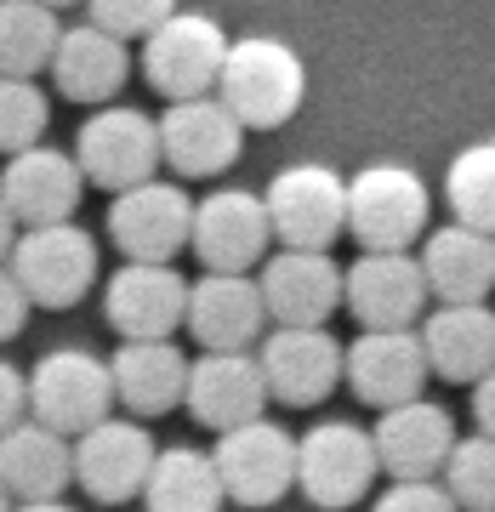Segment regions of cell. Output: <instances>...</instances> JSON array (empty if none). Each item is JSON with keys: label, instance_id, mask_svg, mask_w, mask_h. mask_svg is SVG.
<instances>
[{"label": "cell", "instance_id": "cell-12", "mask_svg": "<svg viewBox=\"0 0 495 512\" xmlns=\"http://www.w3.org/2000/svg\"><path fill=\"white\" fill-rule=\"evenodd\" d=\"M262 302H268V319L291 330H325L330 313L348 302V268H336L330 251H291L279 245L268 262H262Z\"/></svg>", "mask_w": 495, "mask_h": 512}, {"label": "cell", "instance_id": "cell-1", "mask_svg": "<svg viewBox=\"0 0 495 512\" xmlns=\"http://www.w3.org/2000/svg\"><path fill=\"white\" fill-rule=\"evenodd\" d=\"M217 97L239 114L245 131H274L302 109V97H308V69H302V57H296L285 40L245 35V40L228 46Z\"/></svg>", "mask_w": 495, "mask_h": 512}, {"label": "cell", "instance_id": "cell-33", "mask_svg": "<svg viewBox=\"0 0 495 512\" xmlns=\"http://www.w3.org/2000/svg\"><path fill=\"white\" fill-rule=\"evenodd\" d=\"M171 12H177V0H86V18L120 40H148Z\"/></svg>", "mask_w": 495, "mask_h": 512}, {"label": "cell", "instance_id": "cell-30", "mask_svg": "<svg viewBox=\"0 0 495 512\" xmlns=\"http://www.w3.org/2000/svg\"><path fill=\"white\" fill-rule=\"evenodd\" d=\"M444 200H450L456 222H467L478 234H495V137L461 148L456 160H450V171H444Z\"/></svg>", "mask_w": 495, "mask_h": 512}, {"label": "cell", "instance_id": "cell-4", "mask_svg": "<svg viewBox=\"0 0 495 512\" xmlns=\"http://www.w3.org/2000/svg\"><path fill=\"white\" fill-rule=\"evenodd\" d=\"M114 410V370L92 348H52L29 370V416L57 433H92Z\"/></svg>", "mask_w": 495, "mask_h": 512}, {"label": "cell", "instance_id": "cell-22", "mask_svg": "<svg viewBox=\"0 0 495 512\" xmlns=\"http://www.w3.org/2000/svg\"><path fill=\"white\" fill-rule=\"evenodd\" d=\"M370 433H376V456H382L387 478H439L461 439L450 410L433 399L393 404V410H382V421Z\"/></svg>", "mask_w": 495, "mask_h": 512}, {"label": "cell", "instance_id": "cell-8", "mask_svg": "<svg viewBox=\"0 0 495 512\" xmlns=\"http://www.w3.org/2000/svg\"><path fill=\"white\" fill-rule=\"evenodd\" d=\"M35 308H74L97 285V239L80 222H46L23 228L18 251L6 262Z\"/></svg>", "mask_w": 495, "mask_h": 512}, {"label": "cell", "instance_id": "cell-7", "mask_svg": "<svg viewBox=\"0 0 495 512\" xmlns=\"http://www.w3.org/2000/svg\"><path fill=\"white\" fill-rule=\"evenodd\" d=\"M268 217H274V239L291 251H330L348 234V177L330 171L319 160L285 165L274 183L262 188Z\"/></svg>", "mask_w": 495, "mask_h": 512}, {"label": "cell", "instance_id": "cell-24", "mask_svg": "<svg viewBox=\"0 0 495 512\" xmlns=\"http://www.w3.org/2000/svg\"><path fill=\"white\" fill-rule=\"evenodd\" d=\"M126 74H131V52H126V40L120 35L97 29L92 18L74 23V29H63L57 57H52V86L69 97V103H92V109H103V103L120 97Z\"/></svg>", "mask_w": 495, "mask_h": 512}, {"label": "cell", "instance_id": "cell-27", "mask_svg": "<svg viewBox=\"0 0 495 512\" xmlns=\"http://www.w3.org/2000/svg\"><path fill=\"white\" fill-rule=\"evenodd\" d=\"M422 274L439 302H484L495 291V234L467 222H444L422 239Z\"/></svg>", "mask_w": 495, "mask_h": 512}, {"label": "cell", "instance_id": "cell-10", "mask_svg": "<svg viewBox=\"0 0 495 512\" xmlns=\"http://www.w3.org/2000/svg\"><path fill=\"white\" fill-rule=\"evenodd\" d=\"M274 245V217L268 200L251 188H217L194 205V245L188 251L205 262V274H251L268 262Z\"/></svg>", "mask_w": 495, "mask_h": 512}, {"label": "cell", "instance_id": "cell-38", "mask_svg": "<svg viewBox=\"0 0 495 512\" xmlns=\"http://www.w3.org/2000/svg\"><path fill=\"white\" fill-rule=\"evenodd\" d=\"M18 234H23V222L12 217V205L0 200V268L12 262V251H18Z\"/></svg>", "mask_w": 495, "mask_h": 512}, {"label": "cell", "instance_id": "cell-39", "mask_svg": "<svg viewBox=\"0 0 495 512\" xmlns=\"http://www.w3.org/2000/svg\"><path fill=\"white\" fill-rule=\"evenodd\" d=\"M12 512H74V507L63 501V495H57V501H18Z\"/></svg>", "mask_w": 495, "mask_h": 512}, {"label": "cell", "instance_id": "cell-25", "mask_svg": "<svg viewBox=\"0 0 495 512\" xmlns=\"http://www.w3.org/2000/svg\"><path fill=\"white\" fill-rule=\"evenodd\" d=\"M427 359H433V376L444 382H484L495 370V313L484 302H439L422 325Z\"/></svg>", "mask_w": 495, "mask_h": 512}, {"label": "cell", "instance_id": "cell-29", "mask_svg": "<svg viewBox=\"0 0 495 512\" xmlns=\"http://www.w3.org/2000/svg\"><path fill=\"white\" fill-rule=\"evenodd\" d=\"M63 23L46 0H0V74H35L52 69Z\"/></svg>", "mask_w": 495, "mask_h": 512}, {"label": "cell", "instance_id": "cell-9", "mask_svg": "<svg viewBox=\"0 0 495 512\" xmlns=\"http://www.w3.org/2000/svg\"><path fill=\"white\" fill-rule=\"evenodd\" d=\"M217 473L234 507H274L296 490V439L279 421H245L217 433Z\"/></svg>", "mask_w": 495, "mask_h": 512}, {"label": "cell", "instance_id": "cell-5", "mask_svg": "<svg viewBox=\"0 0 495 512\" xmlns=\"http://www.w3.org/2000/svg\"><path fill=\"white\" fill-rule=\"evenodd\" d=\"M376 473H382L376 433L353 427V421H313L296 439V490L308 495L313 507L342 512L353 501H365Z\"/></svg>", "mask_w": 495, "mask_h": 512}, {"label": "cell", "instance_id": "cell-18", "mask_svg": "<svg viewBox=\"0 0 495 512\" xmlns=\"http://www.w3.org/2000/svg\"><path fill=\"white\" fill-rule=\"evenodd\" d=\"M160 148L177 177H222L239 160V148H245V126H239V114L217 92L188 97V103H165Z\"/></svg>", "mask_w": 495, "mask_h": 512}, {"label": "cell", "instance_id": "cell-32", "mask_svg": "<svg viewBox=\"0 0 495 512\" xmlns=\"http://www.w3.org/2000/svg\"><path fill=\"white\" fill-rule=\"evenodd\" d=\"M444 490L456 495L461 512H495V439L490 433L456 439V450L444 461Z\"/></svg>", "mask_w": 495, "mask_h": 512}, {"label": "cell", "instance_id": "cell-20", "mask_svg": "<svg viewBox=\"0 0 495 512\" xmlns=\"http://www.w3.org/2000/svg\"><path fill=\"white\" fill-rule=\"evenodd\" d=\"M86 194V171L63 148H23L0 165V200L12 205L23 228H46V222H74V205Z\"/></svg>", "mask_w": 495, "mask_h": 512}, {"label": "cell", "instance_id": "cell-31", "mask_svg": "<svg viewBox=\"0 0 495 512\" xmlns=\"http://www.w3.org/2000/svg\"><path fill=\"white\" fill-rule=\"evenodd\" d=\"M52 120V97L40 92V80L0 74V160H12L23 148H35Z\"/></svg>", "mask_w": 495, "mask_h": 512}, {"label": "cell", "instance_id": "cell-40", "mask_svg": "<svg viewBox=\"0 0 495 512\" xmlns=\"http://www.w3.org/2000/svg\"><path fill=\"white\" fill-rule=\"evenodd\" d=\"M18 507V501H12V490H6V484H0V512H12Z\"/></svg>", "mask_w": 495, "mask_h": 512}, {"label": "cell", "instance_id": "cell-41", "mask_svg": "<svg viewBox=\"0 0 495 512\" xmlns=\"http://www.w3.org/2000/svg\"><path fill=\"white\" fill-rule=\"evenodd\" d=\"M46 6H52V12H63V6H74V0H46Z\"/></svg>", "mask_w": 495, "mask_h": 512}, {"label": "cell", "instance_id": "cell-2", "mask_svg": "<svg viewBox=\"0 0 495 512\" xmlns=\"http://www.w3.org/2000/svg\"><path fill=\"white\" fill-rule=\"evenodd\" d=\"M427 217H433V194L422 171L376 160L348 177V234L365 251H410L416 239H427Z\"/></svg>", "mask_w": 495, "mask_h": 512}, {"label": "cell", "instance_id": "cell-36", "mask_svg": "<svg viewBox=\"0 0 495 512\" xmlns=\"http://www.w3.org/2000/svg\"><path fill=\"white\" fill-rule=\"evenodd\" d=\"M29 291L18 285V274L12 268H0V348L12 342V336H23V325H29Z\"/></svg>", "mask_w": 495, "mask_h": 512}, {"label": "cell", "instance_id": "cell-6", "mask_svg": "<svg viewBox=\"0 0 495 512\" xmlns=\"http://www.w3.org/2000/svg\"><path fill=\"white\" fill-rule=\"evenodd\" d=\"M74 160L86 171V183L109 188V194H126V188L148 183L154 165L165 160L160 120L143 109H126V103H103L74 131Z\"/></svg>", "mask_w": 495, "mask_h": 512}, {"label": "cell", "instance_id": "cell-17", "mask_svg": "<svg viewBox=\"0 0 495 512\" xmlns=\"http://www.w3.org/2000/svg\"><path fill=\"white\" fill-rule=\"evenodd\" d=\"M433 359H427L422 330H359L348 342V387L370 410L422 399Z\"/></svg>", "mask_w": 495, "mask_h": 512}, {"label": "cell", "instance_id": "cell-13", "mask_svg": "<svg viewBox=\"0 0 495 512\" xmlns=\"http://www.w3.org/2000/svg\"><path fill=\"white\" fill-rule=\"evenodd\" d=\"M188 291L194 279L171 262H126L103 285V319L120 330V342H154L188 325Z\"/></svg>", "mask_w": 495, "mask_h": 512}, {"label": "cell", "instance_id": "cell-19", "mask_svg": "<svg viewBox=\"0 0 495 512\" xmlns=\"http://www.w3.org/2000/svg\"><path fill=\"white\" fill-rule=\"evenodd\" d=\"M188 336L205 353H251L268 336V302L251 274H205L188 291Z\"/></svg>", "mask_w": 495, "mask_h": 512}, {"label": "cell", "instance_id": "cell-15", "mask_svg": "<svg viewBox=\"0 0 495 512\" xmlns=\"http://www.w3.org/2000/svg\"><path fill=\"white\" fill-rule=\"evenodd\" d=\"M262 376H268V393L291 410H308V404H325L336 393V382L348 376V348L330 336V330H291L274 325L257 342Z\"/></svg>", "mask_w": 495, "mask_h": 512}, {"label": "cell", "instance_id": "cell-35", "mask_svg": "<svg viewBox=\"0 0 495 512\" xmlns=\"http://www.w3.org/2000/svg\"><path fill=\"white\" fill-rule=\"evenodd\" d=\"M29 421V370H18L12 359H0V439Z\"/></svg>", "mask_w": 495, "mask_h": 512}, {"label": "cell", "instance_id": "cell-34", "mask_svg": "<svg viewBox=\"0 0 495 512\" xmlns=\"http://www.w3.org/2000/svg\"><path fill=\"white\" fill-rule=\"evenodd\" d=\"M370 512H461V507L439 478H393V484L370 501Z\"/></svg>", "mask_w": 495, "mask_h": 512}, {"label": "cell", "instance_id": "cell-26", "mask_svg": "<svg viewBox=\"0 0 495 512\" xmlns=\"http://www.w3.org/2000/svg\"><path fill=\"white\" fill-rule=\"evenodd\" d=\"M0 484L12 501H57L74 484V439L46 421H18L0 439Z\"/></svg>", "mask_w": 495, "mask_h": 512}, {"label": "cell", "instance_id": "cell-28", "mask_svg": "<svg viewBox=\"0 0 495 512\" xmlns=\"http://www.w3.org/2000/svg\"><path fill=\"white\" fill-rule=\"evenodd\" d=\"M143 507L148 512H222L228 507V490H222L217 456L211 450H194V444L160 450L154 473H148Z\"/></svg>", "mask_w": 495, "mask_h": 512}, {"label": "cell", "instance_id": "cell-11", "mask_svg": "<svg viewBox=\"0 0 495 512\" xmlns=\"http://www.w3.org/2000/svg\"><path fill=\"white\" fill-rule=\"evenodd\" d=\"M194 205L200 200H188L183 183H160V177H148V183L114 194L109 239L120 245L126 262H171L177 251L194 245Z\"/></svg>", "mask_w": 495, "mask_h": 512}, {"label": "cell", "instance_id": "cell-16", "mask_svg": "<svg viewBox=\"0 0 495 512\" xmlns=\"http://www.w3.org/2000/svg\"><path fill=\"white\" fill-rule=\"evenodd\" d=\"M427 274L410 251H359L348 268V313L365 330H416L427 319Z\"/></svg>", "mask_w": 495, "mask_h": 512}, {"label": "cell", "instance_id": "cell-23", "mask_svg": "<svg viewBox=\"0 0 495 512\" xmlns=\"http://www.w3.org/2000/svg\"><path fill=\"white\" fill-rule=\"evenodd\" d=\"M114 370V399L126 404L131 416H165L188 404V359L171 336H154V342H120L109 359Z\"/></svg>", "mask_w": 495, "mask_h": 512}, {"label": "cell", "instance_id": "cell-3", "mask_svg": "<svg viewBox=\"0 0 495 512\" xmlns=\"http://www.w3.org/2000/svg\"><path fill=\"white\" fill-rule=\"evenodd\" d=\"M228 29L211 12H171V18L143 40V80L165 103L211 97L228 63Z\"/></svg>", "mask_w": 495, "mask_h": 512}, {"label": "cell", "instance_id": "cell-37", "mask_svg": "<svg viewBox=\"0 0 495 512\" xmlns=\"http://www.w3.org/2000/svg\"><path fill=\"white\" fill-rule=\"evenodd\" d=\"M473 421H478V433L495 439V370L484 376V382H473Z\"/></svg>", "mask_w": 495, "mask_h": 512}, {"label": "cell", "instance_id": "cell-14", "mask_svg": "<svg viewBox=\"0 0 495 512\" xmlns=\"http://www.w3.org/2000/svg\"><path fill=\"white\" fill-rule=\"evenodd\" d=\"M160 461V444L143 421H97L92 433L74 439V484L103 501V507H120L131 495L148 490V473Z\"/></svg>", "mask_w": 495, "mask_h": 512}, {"label": "cell", "instance_id": "cell-21", "mask_svg": "<svg viewBox=\"0 0 495 512\" xmlns=\"http://www.w3.org/2000/svg\"><path fill=\"white\" fill-rule=\"evenodd\" d=\"M268 399L274 393H268L257 353H200L194 370H188V416L200 427H211V433L262 421Z\"/></svg>", "mask_w": 495, "mask_h": 512}]
</instances>
